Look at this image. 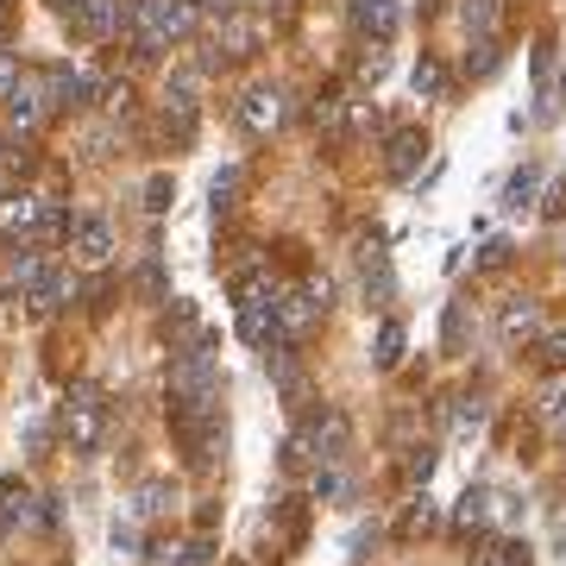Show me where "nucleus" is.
<instances>
[{"mask_svg": "<svg viewBox=\"0 0 566 566\" xmlns=\"http://www.w3.org/2000/svg\"><path fill=\"white\" fill-rule=\"evenodd\" d=\"M70 296H76L70 271H45V278H38V283L26 290V309H32V315H57L63 303H70Z\"/></svg>", "mask_w": 566, "mask_h": 566, "instance_id": "14", "label": "nucleus"}, {"mask_svg": "<svg viewBox=\"0 0 566 566\" xmlns=\"http://www.w3.org/2000/svg\"><path fill=\"white\" fill-rule=\"evenodd\" d=\"M504 258H510V246H504V239H491L485 252H479V264H485V271H497V264H504Z\"/></svg>", "mask_w": 566, "mask_h": 566, "instance_id": "30", "label": "nucleus"}, {"mask_svg": "<svg viewBox=\"0 0 566 566\" xmlns=\"http://www.w3.org/2000/svg\"><path fill=\"white\" fill-rule=\"evenodd\" d=\"M447 89H453V70H447L440 57H422V63H415V95H422V102H440Z\"/></svg>", "mask_w": 566, "mask_h": 566, "instance_id": "16", "label": "nucleus"}, {"mask_svg": "<svg viewBox=\"0 0 566 566\" xmlns=\"http://www.w3.org/2000/svg\"><path fill=\"white\" fill-rule=\"evenodd\" d=\"M45 271H51V264H45V252H38V246H20V252H13V290H20V296H26V290L45 278Z\"/></svg>", "mask_w": 566, "mask_h": 566, "instance_id": "18", "label": "nucleus"}, {"mask_svg": "<svg viewBox=\"0 0 566 566\" xmlns=\"http://www.w3.org/2000/svg\"><path fill=\"white\" fill-rule=\"evenodd\" d=\"M127 13H132V7H120V0H76L63 20H70L76 38H114V32L127 26Z\"/></svg>", "mask_w": 566, "mask_h": 566, "instance_id": "8", "label": "nucleus"}, {"mask_svg": "<svg viewBox=\"0 0 566 566\" xmlns=\"http://www.w3.org/2000/svg\"><path fill=\"white\" fill-rule=\"evenodd\" d=\"M529 196H535V164H522V170L510 177V189H504V208H522Z\"/></svg>", "mask_w": 566, "mask_h": 566, "instance_id": "25", "label": "nucleus"}, {"mask_svg": "<svg viewBox=\"0 0 566 566\" xmlns=\"http://www.w3.org/2000/svg\"><path fill=\"white\" fill-rule=\"evenodd\" d=\"M7 145H13V139H7V132H0V157H7Z\"/></svg>", "mask_w": 566, "mask_h": 566, "instance_id": "37", "label": "nucleus"}, {"mask_svg": "<svg viewBox=\"0 0 566 566\" xmlns=\"http://www.w3.org/2000/svg\"><path fill=\"white\" fill-rule=\"evenodd\" d=\"M491 70H497V38H479L465 51V76H491Z\"/></svg>", "mask_w": 566, "mask_h": 566, "instance_id": "21", "label": "nucleus"}, {"mask_svg": "<svg viewBox=\"0 0 566 566\" xmlns=\"http://www.w3.org/2000/svg\"><path fill=\"white\" fill-rule=\"evenodd\" d=\"M346 13H353L359 32H372V45H385L397 32V0H346Z\"/></svg>", "mask_w": 566, "mask_h": 566, "instance_id": "13", "label": "nucleus"}, {"mask_svg": "<svg viewBox=\"0 0 566 566\" xmlns=\"http://www.w3.org/2000/svg\"><path fill=\"white\" fill-rule=\"evenodd\" d=\"M554 95H561V102H566V76H561V89H554Z\"/></svg>", "mask_w": 566, "mask_h": 566, "instance_id": "38", "label": "nucleus"}, {"mask_svg": "<svg viewBox=\"0 0 566 566\" xmlns=\"http://www.w3.org/2000/svg\"><path fill=\"white\" fill-rule=\"evenodd\" d=\"M51 7H57V13H70V7H76V0H51Z\"/></svg>", "mask_w": 566, "mask_h": 566, "instance_id": "36", "label": "nucleus"}, {"mask_svg": "<svg viewBox=\"0 0 566 566\" xmlns=\"http://www.w3.org/2000/svg\"><path fill=\"white\" fill-rule=\"evenodd\" d=\"M145 566H182V547H152V561Z\"/></svg>", "mask_w": 566, "mask_h": 566, "instance_id": "32", "label": "nucleus"}, {"mask_svg": "<svg viewBox=\"0 0 566 566\" xmlns=\"http://www.w3.org/2000/svg\"><path fill=\"white\" fill-rule=\"evenodd\" d=\"M170 504H177V485H170V479H145V485L132 491V516H139V522H157Z\"/></svg>", "mask_w": 566, "mask_h": 566, "instance_id": "15", "label": "nucleus"}, {"mask_svg": "<svg viewBox=\"0 0 566 566\" xmlns=\"http://www.w3.org/2000/svg\"><path fill=\"white\" fill-rule=\"evenodd\" d=\"M51 114H57V107H51V95H45V76H38V70H26V76H20V89L7 95V120H13V132H20V139H38Z\"/></svg>", "mask_w": 566, "mask_h": 566, "instance_id": "3", "label": "nucleus"}, {"mask_svg": "<svg viewBox=\"0 0 566 566\" xmlns=\"http://www.w3.org/2000/svg\"><path fill=\"white\" fill-rule=\"evenodd\" d=\"M239 182H246L239 170H227V177H214V214H227V208H233V196H239Z\"/></svg>", "mask_w": 566, "mask_h": 566, "instance_id": "28", "label": "nucleus"}, {"mask_svg": "<svg viewBox=\"0 0 566 566\" xmlns=\"http://www.w3.org/2000/svg\"><path fill=\"white\" fill-rule=\"evenodd\" d=\"M422 157H428V139H422L415 127L390 132V145H385V177H390V182H410L415 170H422Z\"/></svg>", "mask_w": 566, "mask_h": 566, "instance_id": "10", "label": "nucleus"}, {"mask_svg": "<svg viewBox=\"0 0 566 566\" xmlns=\"http://www.w3.org/2000/svg\"><path fill=\"white\" fill-rule=\"evenodd\" d=\"M283 120H290V102H283L278 82H252V89L239 95V127L252 132V139H271Z\"/></svg>", "mask_w": 566, "mask_h": 566, "instance_id": "5", "label": "nucleus"}, {"mask_svg": "<svg viewBox=\"0 0 566 566\" xmlns=\"http://www.w3.org/2000/svg\"><path fill=\"white\" fill-rule=\"evenodd\" d=\"M561 440H566V415H561Z\"/></svg>", "mask_w": 566, "mask_h": 566, "instance_id": "39", "label": "nucleus"}, {"mask_svg": "<svg viewBox=\"0 0 566 566\" xmlns=\"http://www.w3.org/2000/svg\"><path fill=\"white\" fill-rule=\"evenodd\" d=\"M0 45H7V0H0Z\"/></svg>", "mask_w": 566, "mask_h": 566, "instance_id": "35", "label": "nucleus"}, {"mask_svg": "<svg viewBox=\"0 0 566 566\" xmlns=\"http://www.w3.org/2000/svg\"><path fill=\"white\" fill-rule=\"evenodd\" d=\"M38 227H45V196H26V189L0 196V239L7 246H32Z\"/></svg>", "mask_w": 566, "mask_h": 566, "instance_id": "6", "label": "nucleus"}, {"mask_svg": "<svg viewBox=\"0 0 566 566\" xmlns=\"http://www.w3.org/2000/svg\"><path fill=\"white\" fill-rule=\"evenodd\" d=\"M139 283H145V296H164V271H157V258L139 271Z\"/></svg>", "mask_w": 566, "mask_h": 566, "instance_id": "31", "label": "nucleus"}, {"mask_svg": "<svg viewBox=\"0 0 566 566\" xmlns=\"http://www.w3.org/2000/svg\"><path fill=\"white\" fill-rule=\"evenodd\" d=\"M397 359H403V328H397V321H385V328H378V365L390 372Z\"/></svg>", "mask_w": 566, "mask_h": 566, "instance_id": "22", "label": "nucleus"}, {"mask_svg": "<svg viewBox=\"0 0 566 566\" xmlns=\"http://www.w3.org/2000/svg\"><path fill=\"white\" fill-rule=\"evenodd\" d=\"M504 554H510V561H504V566H529V547H516V541H510V547H504Z\"/></svg>", "mask_w": 566, "mask_h": 566, "instance_id": "33", "label": "nucleus"}, {"mask_svg": "<svg viewBox=\"0 0 566 566\" xmlns=\"http://www.w3.org/2000/svg\"><path fill=\"white\" fill-rule=\"evenodd\" d=\"M0 196H13V170H7V157H0Z\"/></svg>", "mask_w": 566, "mask_h": 566, "instance_id": "34", "label": "nucleus"}, {"mask_svg": "<svg viewBox=\"0 0 566 566\" xmlns=\"http://www.w3.org/2000/svg\"><path fill=\"white\" fill-rule=\"evenodd\" d=\"M57 435L70 453H102L107 440V397L95 385H76L63 403H57Z\"/></svg>", "mask_w": 566, "mask_h": 566, "instance_id": "2", "label": "nucleus"}, {"mask_svg": "<svg viewBox=\"0 0 566 566\" xmlns=\"http://www.w3.org/2000/svg\"><path fill=\"white\" fill-rule=\"evenodd\" d=\"M196 0H132L127 13V32H132V51L139 57H164L177 38L196 32Z\"/></svg>", "mask_w": 566, "mask_h": 566, "instance_id": "1", "label": "nucleus"}, {"mask_svg": "<svg viewBox=\"0 0 566 566\" xmlns=\"http://www.w3.org/2000/svg\"><path fill=\"white\" fill-rule=\"evenodd\" d=\"M309 120H315V132H340L346 127V102H340V95H315Z\"/></svg>", "mask_w": 566, "mask_h": 566, "instance_id": "19", "label": "nucleus"}, {"mask_svg": "<svg viewBox=\"0 0 566 566\" xmlns=\"http://www.w3.org/2000/svg\"><path fill=\"white\" fill-rule=\"evenodd\" d=\"M491 20H497V0H465V32L491 38Z\"/></svg>", "mask_w": 566, "mask_h": 566, "instance_id": "24", "label": "nucleus"}, {"mask_svg": "<svg viewBox=\"0 0 566 566\" xmlns=\"http://www.w3.org/2000/svg\"><path fill=\"white\" fill-rule=\"evenodd\" d=\"M170 196H177V182L157 170V177L145 182V214H164V208H170Z\"/></svg>", "mask_w": 566, "mask_h": 566, "instance_id": "27", "label": "nucleus"}, {"mask_svg": "<svg viewBox=\"0 0 566 566\" xmlns=\"http://www.w3.org/2000/svg\"><path fill=\"white\" fill-rule=\"evenodd\" d=\"M38 76H45V95H51L57 114H63V107H76V70H70V63H45Z\"/></svg>", "mask_w": 566, "mask_h": 566, "instance_id": "17", "label": "nucleus"}, {"mask_svg": "<svg viewBox=\"0 0 566 566\" xmlns=\"http://www.w3.org/2000/svg\"><path fill=\"white\" fill-rule=\"evenodd\" d=\"M535 359H541V372H566V334H541Z\"/></svg>", "mask_w": 566, "mask_h": 566, "instance_id": "23", "label": "nucleus"}, {"mask_svg": "<svg viewBox=\"0 0 566 566\" xmlns=\"http://www.w3.org/2000/svg\"><path fill=\"white\" fill-rule=\"evenodd\" d=\"M497 334L510 340H535L541 334V303L535 296H510V303H504V309H497Z\"/></svg>", "mask_w": 566, "mask_h": 566, "instance_id": "11", "label": "nucleus"}, {"mask_svg": "<svg viewBox=\"0 0 566 566\" xmlns=\"http://www.w3.org/2000/svg\"><path fill=\"white\" fill-rule=\"evenodd\" d=\"M63 239H70V258H76V264H89V271H102L107 258H114V227H107L102 214H76Z\"/></svg>", "mask_w": 566, "mask_h": 566, "instance_id": "7", "label": "nucleus"}, {"mask_svg": "<svg viewBox=\"0 0 566 566\" xmlns=\"http://www.w3.org/2000/svg\"><path fill=\"white\" fill-rule=\"evenodd\" d=\"M20 76H26V63H20V51H7V45H0V102H7L13 89H20Z\"/></svg>", "mask_w": 566, "mask_h": 566, "instance_id": "26", "label": "nucleus"}, {"mask_svg": "<svg viewBox=\"0 0 566 566\" xmlns=\"http://www.w3.org/2000/svg\"><path fill=\"white\" fill-rule=\"evenodd\" d=\"M32 504H38V497H32V485H26V479H0V535L26 529L32 516H38Z\"/></svg>", "mask_w": 566, "mask_h": 566, "instance_id": "12", "label": "nucleus"}, {"mask_svg": "<svg viewBox=\"0 0 566 566\" xmlns=\"http://www.w3.org/2000/svg\"><path fill=\"white\" fill-rule=\"evenodd\" d=\"M303 440H309V460L315 465H340L346 453H353V415L346 410H321L303 428Z\"/></svg>", "mask_w": 566, "mask_h": 566, "instance_id": "4", "label": "nucleus"}, {"mask_svg": "<svg viewBox=\"0 0 566 566\" xmlns=\"http://www.w3.org/2000/svg\"><path fill=\"white\" fill-rule=\"evenodd\" d=\"M258 45H264V26H258L252 13H227V20L214 26V57L246 63V57H258ZM214 57H208V63H214Z\"/></svg>", "mask_w": 566, "mask_h": 566, "instance_id": "9", "label": "nucleus"}, {"mask_svg": "<svg viewBox=\"0 0 566 566\" xmlns=\"http://www.w3.org/2000/svg\"><path fill=\"white\" fill-rule=\"evenodd\" d=\"M491 522V497L485 491H465V504H460V516H453V529H465V535H472V529H485Z\"/></svg>", "mask_w": 566, "mask_h": 566, "instance_id": "20", "label": "nucleus"}, {"mask_svg": "<svg viewBox=\"0 0 566 566\" xmlns=\"http://www.w3.org/2000/svg\"><path fill=\"white\" fill-rule=\"evenodd\" d=\"M428 472H435V453H428V447H415V453H410V479L428 485Z\"/></svg>", "mask_w": 566, "mask_h": 566, "instance_id": "29", "label": "nucleus"}]
</instances>
